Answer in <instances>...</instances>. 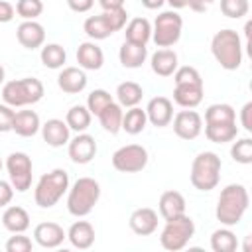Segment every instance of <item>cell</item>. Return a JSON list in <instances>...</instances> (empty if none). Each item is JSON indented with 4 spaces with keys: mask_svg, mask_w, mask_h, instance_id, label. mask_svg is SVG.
<instances>
[{
    "mask_svg": "<svg viewBox=\"0 0 252 252\" xmlns=\"http://www.w3.org/2000/svg\"><path fill=\"white\" fill-rule=\"evenodd\" d=\"M122 114H124L122 106L112 100V102L98 114V122H100V126H102V130H104V132H110V134H118V132L122 130Z\"/></svg>",
    "mask_w": 252,
    "mask_h": 252,
    "instance_id": "30",
    "label": "cell"
},
{
    "mask_svg": "<svg viewBox=\"0 0 252 252\" xmlns=\"http://www.w3.org/2000/svg\"><path fill=\"white\" fill-rule=\"evenodd\" d=\"M69 191V173L61 167L43 173L33 189V201L41 209H51Z\"/></svg>",
    "mask_w": 252,
    "mask_h": 252,
    "instance_id": "4",
    "label": "cell"
},
{
    "mask_svg": "<svg viewBox=\"0 0 252 252\" xmlns=\"http://www.w3.org/2000/svg\"><path fill=\"white\" fill-rule=\"evenodd\" d=\"M165 4V0H142V6L148 8V10H158Z\"/></svg>",
    "mask_w": 252,
    "mask_h": 252,
    "instance_id": "51",
    "label": "cell"
},
{
    "mask_svg": "<svg viewBox=\"0 0 252 252\" xmlns=\"http://www.w3.org/2000/svg\"><path fill=\"white\" fill-rule=\"evenodd\" d=\"M83 30H85V33H87L91 39H94V41L106 39V37L112 35V30L108 28V24L104 22V18H102L100 14H98V16H89V18L85 20V24H83Z\"/></svg>",
    "mask_w": 252,
    "mask_h": 252,
    "instance_id": "36",
    "label": "cell"
},
{
    "mask_svg": "<svg viewBox=\"0 0 252 252\" xmlns=\"http://www.w3.org/2000/svg\"><path fill=\"white\" fill-rule=\"evenodd\" d=\"M148 122L156 128H163L171 124L173 118V102L167 96H154L146 106Z\"/></svg>",
    "mask_w": 252,
    "mask_h": 252,
    "instance_id": "13",
    "label": "cell"
},
{
    "mask_svg": "<svg viewBox=\"0 0 252 252\" xmlns=\"http://www.w3.org/2000/svg\"><path fill=\"white\" fill-rule=\"evenodd\" d=\"M39 130H41L43 142L51 148H61L71 140V130H69L67 122L59 120V118H49L45 124H41Z\"/></svg>",
    "mask_w": 252,
    "mask_h": 252,
    "instance_id": "16",
    "label": "cell"
},
{
    "mask_svg": "<svg viewBox=\"0 0 252 252\" xmlns=\"http://www.w3.org/2000/svg\"><path fill=\"white\" fill-rule=\"evenodd\" d=\"M4 77H6V71H4V67H2V63H0V85L4 83Z\"/></svg>",
    "mask_w": 252,
    "mask_h": 252,
    "instance_id": "53",
    "label": "cell"
},
{
    "mask_svg": "<svg viewBox=\"0 0 252 252\" xmlns=\"http://www.w3.org/2000/svg\"><path fill=\"white\" fill-rule=\"evenodd\" d=\"M0 169H2V159H0Z\"/></svg>",
    "mask_w": 252,
    "mask_h": 252,
    "instance_id": "54",
    "label": "cell"
},
{
    "mask_svg": "<svg viewBox=\"0 0 252 252\" xmlns=\"http://www.w3.org/2000/svg\"><path fill=\"white\" fill-rule=\"evenodd\" d=\"M94 226L89 220H75L67 230V240L79 250H87L94 244Z\"/></svg>",
    "mask_w": 252,
    "mask_h": 252,
    "instance_id": "20",
    "label": "cell"
},
{
    "mask_svg": "<svg viewBox=\"0 0 252 252\" xmlns=\"http://www.w3.org/2000/svg\"><path fill=\"white\" fill-rule=\"evenodd\" d=\"M173 10H181V8H187L189 6V0H165Z\"/></svg>",
    "mask_w": 252,
    "mask_h": 252,
    "instance_id": "52",
    "label": "cell"
},
{
    "mask_svg": "<svg viewBox=\"0 0 252 252\" xmlns=\"http://www.w3.org/2000/svg\"><path fill=\"white\" fill-rule=\"evenodd\" d=\"M100 16L104 18V22H106V24H108V28L112 30V33H114V32L124 30V26H126V22H128V12H126L124 8L106 10V12H102Z\"/></svg>",
    "mask_w": 252,
    "mask_h": 252,
    "instance_id": "41",
    "label": "cell"
},
{
    "mask_svg": "<svg viewBox=\"0 0 252 252\" xmlns=\"http://www.w3.org/2000/svg\"><path fill=\"white\" fill-rule=\"evenodd\" d=\"M205 136L213 144H226L236 140L238 126L236 122H220V124H205Z\"/></svg>",
    "mask_w": 252,
    "mask_h": 252,
    "instance_id": "28",
    "label": "cell"
},
{
    "mask_svg": "<svg viewBox=\"0 0 252 252\" xmlns=\"http://www.w3.org/2000/svg\"><path fill=\"white\" fill-rule=\"evenodd\" d=\"M248 205H250L248 189L242 183H230L219 195L215 217L224 226H236L242 220L244 213L248 211Z\"/></svg>",
    "mask_w": 252,
    "mask_h": 252,
    "instance_id": "1",
    "label": "cell"
},
{
    "mask_svg": "<svg viewBox=\"0 0 252 252\" xmlns=\"http://www.w3.org/2000/svg\"><path fill=\"white\" fill-rule=\"evenodd\" d=\"M193 234H195V222L185 213V215H179V217L165 220V226L159 234V244L169 252H177L189 244Z\"/></svg>",
    "mask_w": 252,
    "mask_h": 252,
    "instance_id": "7",
    "label": "cell"
},
{
    "mask_svg": "<svg viewBox=\"0 0 252 252\" xmlns=\"http://www.w3.org/2000/svg\"><path fill=\"white\" fill-rule=\"evenodd\" d=\"M203 100V85H191V83H179L173 89V102L181 108H195Z\"/></svg>",
    "mask_w": 252,
    "mask_h": 252,
    "instance_id": "24",
    "label": "cell"
},
{
    "mask_svg": "<svg viewBox=\"0 0 252 252\" xmlns=\"http://www.w3.org/2000/svg\"><path fill=\"white\" fill-rule=\"evenodd\" d=\"M150 65H152V71L156 75H159V77H171L175 73V69L179 67V59H177V53L173 49L161 47V49H158L152 55Z\"/></svg>",
    "mask_w": 252,
    "mask_h": 252,
    "instance_id": "23",
    "label": "cell"
},
{
    "mask_svg": "<svg viewBox=\"0 0 252 252\" xmlns=\"http://www.w3.org/2000/svg\"><path fill=\"white\" fill-rule=\"evenodd\" d=\"M57 87L67 94L83 93L87 87V73L81 67H63L57 77Z\"/></svg>",
    "mask_w": 252,
    "mask_h": 252,
    "instance_id": "17",
    "label": "cell"
},
{
    "mask_svg": "<svg viewBox=\"0 0 252 252\" xmlns=\"http://www.w3.org/2000/svg\"><path fill=\"white\" fill-rule=\"evenodd\" d=\"M128 224H130L132 232H136L138 236L154 234L158 228V213L150 207H140L130 215Z\"/></svg>",
    "mask_w": 252,
    "mask_h": 252,
    "instance_id": "18",
    "label": "cell"
},
{
    "mask_svg": "<svg viewBox=\"0 0 252 252\" xmlns=\"http://www.w3.org/2000/svg\"><path fill=\"white\" fill-rule=\"evenodd\" d=\"M16 110L8 106L6 102L0 104V132H10L12 130V120H14Z\"/></svg>",
    "mask_w": 252,
    "mask_h": 252,
    "instance_id": "44",
    "label": "cell"
},
{
    "mask_svg": "<svg viewBox=\"0 0 252 252\" xmlns=\"http://www.w3.org/2000/svg\"><path fill=\"white\" fill-rule=\"evenodd\" d=\"M77 63L85 71H98L104 63V53L94 41H85L77 49Z\"/></svg>",
    "mask_w": 252,
    "mask_h": 252,
    "instance_id": "21",
    "label": "cell"
},
{
    "mask_svg": "<svg viewBox=\"0 0 252 252\" xmlns=\"http://www.w3.org/2000/svg\"><path fill=\"white\" fill-rule=\"evenodd\" d=\"M148 165V150L140 144H128L112 154V167L120 173H138Z\"/></svg>",
    "mask_w": 252,
    "mask_h": 252,
    "instance_id": "9",
    "label": "cell"
},
{
    "mask_svg": "<svg viewBox=\"0 0 252 252\" xmlns=\"http://www.w3.org/2000/svg\"><path fill=\"white\" fill-rule=\"evenodd\" d=\"M173 81L175 85L179 83H191V85H203V79H201V73L191 67V65H183V67H177L175 73H173Z\"/></svg>",
    "mask_w": 252,
    "mask_h": 252,
    "instance_id": "42",
    "label": "cell"
},
{
    "mask_svg": "<svg viewBox=\"0 0 252 252\" xmlns=\"http://www.w3.org/2000/svg\"><path fill=\"white\" fill-rule=\"evenodd\" d=\"M211 2L213 0H189V8L195 10V12H205Z\"/></svg>",
    "mask_w": 252,
    "mask_h": 252,
    "instance_id": "50",
    "label": "cell"
},
{
    "mask_svg": "<svg viewBox=\"0 0 252 252\" xmlns=\"http://www.w3.org/2000/svg\"><path fill=\"white\" fill-rule=\"evenodd\" d=\"M220 169L222 161L215 152H201L195 156L191 163V185L199 191H211L219 185L220 181Z\"/></svg>",
    "mask_w": 252,
    "mask_h": 252,
    "instance_id": "5",
    "label": "cell"
},
{
    "mask_svg": "<svg viewBox=\"0 0 252 252\" xmlns=\"http://www.w3.org/2000/svg\"><path fill=\"white\" fill-rule=\"evenodd\" d=\"M39 59H41V63L47 69H61L65 65L67 53H65L63 45H59V43H47V45L41 47Z\"/></svg>",
    "mask_w": 252,
    "mask_h": 252,
    "instance_id": "34",
    "label": "cell"
},
{
    "mask_svg": "<svg viewBox=\"0 0 252 252\" xmlns=\"http://www.w3.org/2000/svg\"><path fill=\"white\" fill-rule=\"evenodd\" d=\"M124 28H126V32H124V37L126 39L124 41L146 45L152 39V24L146 18H132Z\"/></svg>",
    "mask_w": 252,
    "mask_h": 252,
    "instance_id": "27",
    "label": "cell"
},
{
    "mask_svg": "<svg viewBox=\"0 0 252 252\" xmlns=\"http://www.w3.org/2000/svg\"><path fill=\"white\" fill-rule=\"evenodd\" d=\"M158 209H159V215L163 217V220H169L173 217L185 215L187 203H185V197L179 191L169 189V191H163L161 193L159 203H158Z\"/></svg>",
    "mask_w": 252,
    "mask_h": 252,
    "instance_id": "19",
    "label": "cell"
},
{
    "mask_svg": "<svg viewBox=\"0 0 252 252\" xmlns=\"http://www.w3.org/2000/svg\"><path fill=\"white\" fill-rule=\"evenodd\" d=\"M230 156L236 163L248 165L252 163V138H240L232 144L230 148Z\"/></svg>",
    "mask_w": 252,
    "mask_h": 252,
    "instance_id": "38",
    "label": "cell"
},
{
    "mask_svg": "<svg viewBox=\"0 0 252 252\" xmlns=\"http://www.w3.org/2000/svg\"><path fill=\"white\" fill-rule=\"evenodd\" d=\"M173 132L181 138V140H195L201 130H203V118L199 112H195L193 108H185L179 110L173 118Z\"/></svg>",
    "mask_w": 252,
    "mask_h": 252,
    "instance_id": "11",
    "label": "cell"
},
{
    "mask_svg": "<svg viewBox=\"0 0 252 252\" xmlns=\"http://www.w3.org/2000/svg\"><path fill=\"white\" fill-rule=\"evenodd\" d=\"M43 12V2L41 0H18L16 4V14L24 20H35Z\"/></svg>",
    "mask_w": 252,
    "mask_h": 252,
    "instance_id": "39",
    "label": "cell"
},
{
    "mask_svg": "<svg viewBox=\"0 0 252 252\" xmlns=\"http://www.w3.org/2000/svg\"><path fill=\"white\" fill-rule=\"evenodd\" d=\"M148 57V47L140 45V43H132V41H124L120 51H118V59L120 65L126 69H138L146 63Z\"/></svg>",
    "mask_w": 252,
    "mask_h": 252,
    "instance_id": "25",
    "label": "cell"
},
{
    "mask_svg": "<svg viewBox=\"0 0 252 252\" xmlns=\"http://www.w3.org/2000/svg\"><path fill=\"white\" fill-rule=\"evenodd\" d=\"M248 0H220V12L226 18L238 20L248 14Z\"/></svg>",
    "mask_w": 252,
    "mask_h": 252,
    "instance_id": "40",
    "label": "cell"
},
{
    "mask_svg": "<svg viewBox=\"0 0 252 252\" xmlns=\"http://www.w3.org/2000/svg\"><path fill=\"white\" fill-rule=\"evenodd\" d=\"M43 83L35 77H24L16 81H8L2 87V98L8 106H30L43 98Z\"/></svg>",
    "mask_w": 252,
    "mask_h": 252,
    "instance_id": "6",
    "label": "cell"
},
{
    "mask_svg": "<svg viewBox=\"0 0 252 252\" xmlns=\"http://www.w3.org/2000/svg\"><path fill=\"white\" fill-rule=\"evenodd\" d=\"M32 240L24 236V232H16V236H10L6 242V252H30L32 250Z\"/></svg>",
    "mask_w": 252,
    "mask_h": 252,
    "instance_id": "43",
    "label": "cell"
},
{
    "mask_svg": "<svg viewBox=\"0 0 252 252\" xmlns=\"http://www.w3.org/2000/svg\"><path fill=\"white\" fill-rule=\"evenodd\" d=\"M16 37H18V41H20L22 47H26V49H37L45 41V30L35 20H24L18 26V30H16Z\"/></svg>",
    "mask_w": 252,
    "mask_h": 252,
    "instance_id": "15",
    "label": "cell"
},
{
    "mask_svg": "<svg viewBox=\"0 0 252 252\" xmlns=\"http://www.w3.org/2000/svg\"><path fill=\"white\" fill-rule=\"evenodd\" d=\"M100 199V185L96 179L93 177H79L71 187H69V195H67V211L81 219L87 217L94 205Z\"/></svg>",
    "mask_w": 252,
    "mask_h": 252,
    "instance_id": "3",
    "label": "cell"
},
{
    "mask_svg": "<svg viewBox=\"0 0 252 252\" xmlns=\"http://www.w3.org/2000/svg\"><path fill=\"white\" fill-rule=\"evenodd\" d=\"M146 124H148V116H146V110H142L140 106H132L122 114V130L130 136L144 132Z\"/></svg>",
    "mask_w": 252,
    "mask_h": 252,
    "instance_id": "31",
    "label": "cell"
},
{
    "mask_svg": "<svg viewBox=\"0 0 252 252\" xmlns=\"http://www.w3.org/2000/svg\"><path fill=\"white\" fill-rule=\"evenodd\" d=\"M126 0H98V6L102 8V12L106 10H116V8H124Z\"/></svg>",
    "mask_w": 252,
    "mask_h": 252,
    "instance_id": "49",
    "label": "cell"
},
{
    "mask_svg": "<svg viewBox=\"0 0 252 252\" xmlns=\"http://www.w3.org/2000/svg\"><path fill=\"white\" fill-rule=\"evenodd\" d=\"M2 224L10 232H26L30 228V215L24 207L20 205H10L2 213Z\"/></svg>",
    "mask_w": 252,
    "mask_h": 252,
    "instance_id": "26",
    "label": "cell"
},
{
    "mask_svg": "<svg viewBox=\"0 0 252 252\" xmlns=\"http://www.w3.org/2000/svg\"><path fill=\"white\" fill-rule=\"evenodd\" d=\"M67 154L73 163L85 165V163L93 161V158L96 156V142L91 134L77 132V136L67 142Z\"/></svg>",
    "mask_w": 252,
    "mask_h": 252,
    "instance_id": "12",
    "label": "cell"
},
{
    "mask_svg": "<svg viewBox=\"0 0 252 252\" xmlns=\"http://www.w3.org/2000/svg\"><path fill=\"white\" fill-rule=\"evenodd\" d=\"M14 16H16V8H14L8 0H0V24L12 22Z\"/></svg>",
    "mask_w": 252,
    "mask_h": 252,
    "instance_id": "46",
    "label": "cell"
},
{
    "mask_svg": "<svg viewBox=\"0 0 252 252\" xmlns=\"http://www.w3.org/2000/svg\"><path fill=\"white\" fill-rule=\"evenodd\" d=\"M6 169L14 191L26 193L32 187V158L24 152H12L6 159Z\"/></svg>",
    "mask_w": 252,
    "mask_h": 252,
    "instance_id": "10",
    "label": "cell"
},
{
    "mask_svg": "<svg viewBox=\"0 0 252 252\" xmlns=\"http://www.w3.org/2000/svg\"><path fill=\"white\" fill-rule=\"evenodd\" d=\"M211 53L226 71H236L242 63V39L234 30H220L211 39Z\"/></svg>",
    "mask_w": 252,
    "mask_h": 252,
    "instance_id": "2",
    "label": "cell"
},
{
    "mask_svg": "<svg viewBox=\"0 0 252 252\" xmlns=\"http://www.w3.org/2000/svg\"><path fill=\"white\" fill-rule=\"evenodd\" d=\"M183 32V18L175 10L161 12L152 26V39L158 47H171L179 41Z\"/></svg>",
    "mask_w": 252,
    "mask_h": 252,
    "instance_id": "8",
    "label": "cell"
},
{
    "mask_svg": "<svg viewBox=\"0 0 252 252\" xmlns=\"http://www.w3.org/2000/svg\"><path fill=\"white\" fill-rule=\"evenodd\" d=\"M220 122H236V112L226 102L211 104L205 110V124H220Z\"/></svg>",
    "mask_w": 252,
    "mask_h": 252,
    "instance_id": "35",
    "label": "cell"
},
{
    "mask_svg": "<svg viewBox=\"0 0 252 252\" xmlns=\"http://www.w3.org/2000/svg\"><path fill=\"white\" fill-rule=\"evenodd\" d=\"M211 248L215 252H234L238 248V240L236 234L230 230V226L226 228H217L211 234Z\"/></svg>",
    "mask_w": 252,
    "mask_h": 252,
    "instance_id": "33",
    "label": "cell"
},
{
    "mask_svg": "<svg viewBox=\"0 0 252 252\" xmlns=\"http://www.w3.org/2000/svg\"><path fill=\"white\" fill-rule=\"evenodd\" d=\"M41 122L35 110H18L12 120V132H16L22 138H32L39 132Z\"/></svg>",
    "mask_w": 252,
    "mask_h": 252,
    "instance_id": "22",
    "label": "cell"
},
{
    "mask_svg": "<svg viewBox=\"0 0 252 252\" xmlns=\"http://www.w3.org/2000/svg\"><path fill=\"white\" fill-rule=\"evenodd\" d=\"M67 238V232L63 230L61 224L57 222H39L33 228V240L41 246V248H57L63 244V240Z\"/></svg>",
    "mask_w": 252,
    "mask_h": 252,
    "instance_id": "14",
    "label": "cell"
},
{
    "mask_svg": "<svg viewBox=\"0 0 252 252\" xmlns=\"http://www.w3.org/2000/svg\"><path fill=\"white\" fill-rule=\"evenodd\" d=\"M91 118H93V114L89 112L87 106L75 104V106H71V108L67 110L65 122H67V126H69V130H73V132H85V130L91 126Z\"/></svg>",
    "mask_w": 252,
    "mask_h": 252,
    "instance_id": "32",
    "label": "cell"
},
{
    "mask_svg": "<svg viewBox=\"0 0 252 252\" xmlns=\"http://www.w3.org/2000/svg\"><path fill=\"white\" fill-rule=\"evenodd\" d=\"M14 197V187L10 181L0 179V207H8Z\"/></svg>",
    "mask_w": 252,
    "mask_h": 252,
    "instance_id": "45",
    "label": "cell"
},
{
    "mask_svg": "<svg viewBox=\"0 0 252 252\" xmlns=\"http://www.w3.org/2000/svg\"><path fill=\"white\" fill-rule=\"evenodd\" d=\"M110 102H112V94H110L108 91H104V89H94V91L87 96V108H89V112L94 114V116H98Z\"/></svg>",
    "mask_w": 252,
    "mask_h": 252,
    "instance_id": "37",
    "label": "cell"
},
{
    "mask_svg": "<svg viewBox=\"0 0 252 252\" xmlns=\"http://www.w3.org/2000/svg\"><path fill=\"white\" fill-rule=\"evenodd\" d=\"M93 4H94V0H67V6H69L73 12H77V14L89 12V10L93 8Z\"/></svg>",
    "mask_w": 252,
    "mask_h": 252,
    "instance_id": "48",
    "label": "cell"
},
{
    "mask_svg": "<svg viewBox=\"0 0 252 252\" xmlns=\"http://www.w3.org/2000/svg\"><path fill=\"white\" fill-rule=\"evenodd\" d=\"M240 124L246 132H252V102H246L240 108Z\"/></svg>",
    "mask_w": 252,
    "mask_h": 252,
    "instance_id": "47",
    "label": "cell"
},
{
    "mask_svg": "<svg viewBox=\"0 0 252 252\" xmlns=\"http://www.w3.org/2000/svg\"><path fill=\"white\" fill-rule=\"evenodd\" d=\"M142 96H144V89L134 81H124L116 87V98H118V104L122 108L138 106Z\"/></svg>",
    "mask_w": 252,
    "mask_h": 252,
    "instance_id": "29",
    "label": "cell"
}]
</instances>
